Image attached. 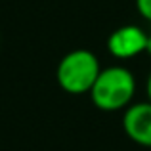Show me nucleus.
Listing matches in <instances>:
<instances>
[{"label": "nucleus", "instance_id": "obj_3", "mask_svg": "<svg viewBox=\"0 0 151 151\" xmlns=\"http://www.w3.org/2000/svg\"><path fill=\"white\" fill-rule=\"evenodd\" d=\"M149 35L138 25H122L115 29L107 38V50L117 59H134L136 55L145 54Z\"/></svg>", "mask_w": 151, "mask_h": 151}, {"label": "nucleus", "instance_id": "obj_4", "mask_svg": "<svg viewBox=\"0 0 151 151\" xmlns=\"http://www.w3.org/2000/svg\"><path fill=\"white\" fill-rule=\"evenodd\" d=\"M124 134L138 145L151 147V101L132 103L122 117Z\"/></svg>", "mask_w": 151, "mask_h": 151}, {"label": "nucleus", "instance_id": "obj_6", "mask_svg": "<svg viewBox=\"0 0 151 151\" xmlns=\"http://www.w3.org/2000/svg\"><path fill=\"white\" fill-rule=\"evenodd\" d=\"M145 90H147V100L151 101V73L147 77V84H145Z\"/></svg>", "mask_w": 151, "mask_h": 151}, {"label": "nucleus", "instance_id": "obj_2", "mask_svg": "<svg viewBox=\"0 0 151 151\" xmlns=\"http://www.w3.org/2000/svg\"><path fill=\"white\" fill-rule=\"evenodd\" d=\"M101 69L103 67L100 65V59L94 52L78 48L61 58L55 69V81L63 92L82 96V94H90Z\"/></svg>", "mask_w": 151, "mask_h": 151}, {"label": "nucleus", "instance_id": "obj_5", "mask_svg": "<svg viewBox=\"0 0 151 151\" xmlns=\"http://www.w3.org/2000/svg\"><path fill=\"white\" fill-rule=\"evenodd\" d=\"M136 10L144 19L151 23V0H136Z\"/></svg>", "mask_w": 151, "mask_h": 151}, {"label": "nucleus", "instance_id": "obj_1", "mask_svg": "<svg viewBox=\"0 0 151 151\" xmlns=\"http://www.w3.org/2000/svg\"><path fill=\"white\" fill-rule=\"evenodd\" d=\"M136 96V78L132 71L122 65L103 67L90 90L92 103L101 111L115 113L132 105Z\"/></svg>", "mask_w": 151, "mask_h": 151}, {"label": "nucleus", "instance_id": "obj_7", "mask_svg": "<svg viewBox=\"0 0 151 151\" xmlns=\"http://www.w3.org/2000/svg\"><path fill=\"white\" fill-rule=\"evenodd\" d=\"M145 54L151 55V35H149V38H147V50H145Z\"/></svg>", "mask_w": 151, "mask_h": 151}]
</instances>
